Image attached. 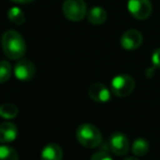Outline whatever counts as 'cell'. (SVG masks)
Returning a JSON list of instances; mask_svg holds the SVG:
<instances>
[{
  "instance_id": "1",
  "label": "cell",
  "mask_w": 160,
  "mask_h": 160,
  "mask_svg": "<svg viewBox=\"0 0 160 160\" xmlns=\"http://www.w3.org/2000/svg\"><path fill=\"white\" fill-rule=\"evenodd\" d=\"M1 47L4 55L11 60H19L26 51V44L22 35L17 31L9 30L1 36Z\"/></svg>"
},
{
  "instance_id": "2",
  "label": "cell",
  "mask_w": 160,
  "mask_h": 160,
  "mask_svg": "<svg viewBox=\"0 0 160 160\" xmlns=\"http://www.w3.org/2000/svg\"><path fill=\"white\" fill-rule=\"evenodd\" d=\"M76 138L81 145L86 148H95L100 145L102 141V136L98 128L89 123H84L78 128Z\"/></svg>"
},
{
  "instance_id": "3",
  "label": "cell",
  "mask_w": 160,
  "mask_h": 160,
  "mask_svg": "<svg viewBox=\"0 0 160 160\" xmlns=\"http://www.w3.org/2000/svg\"><path fill=\"white\" fill-rule=\"evenodd\" d=\"M64 17L73 22L82 21L87 12L84 0H65L62 6Z\"/></svg>"
},
{
  "instance_id": "4",
  "label": "cell",
  "mask_w": 160,
  "mask_h": 160,
  "mask_svg": "<svg viewBox=\"0 0 160 160\" xmlns=\"http://www.w3.org/2000/svg\"><path fill=\"white\" fill-rule=\"evenodd\" d=\"M135 88V82L132 76L128 74H120L112 78L111 91L118 97H127L133 93Z\"/></svg>"
},
{
  "instance_id": "5",
  "label": "cell",
  "mask_w": 160,
  "mask_h": 160,
  "mask_svg": "<svg viewBox=\"0 0 160 160\" xmlns=\"http://www.w3.org/2000/svg\"><path fill=\"white\" fill-rule=\"evenodd\" d=\"M128 9L137 20H146L152 14V7L149 0H128Z\"/></svg>"
},
{
  "instance_id": "6",
  "label": "cell",
  "mask_w": 160,
  "mask_h": 160,
  "mask_svg": "<svg viewBox=\"0 0 160 160\" xmlns=\"http://www.w3.org/2000/svg\"><path fill=\"white\" fill-rule=\"evenodd\" d=\"M108 147L110 152H113L117 156H123L128 154L130 149V142L128 137L122 133H113L108 139Z\"/></svg>"
},
{
  "instance_id": "7",
  "label": "cell",
  "mask_w": 160,
  "mask_h": 160,
  "mask_svg": "<svg viewBox=\"0 0 160 160\" xmlns=\"http://www.w3.org/2000/svg\"><path fill=\"white\" fill-rule=\"evenodd\" d=\"M143 44V35L137 30H128L121 37V46L127 50H133Z\"/></svg>"
},
{
  "instance_id": "8",
  "label": "cell",
  "mask_w": 160,
  "mask_h": 160,
  "mask_svg": "<svg viewBox=\"0 0 160 160\" xmlns=\"http://www.w3.org/2000/svg\"><path fill=\"white\" fill-rule=\"evenodd\" d=\"M35 71V65L28 60H20L14 67V75L19 81L32 80Z\"/></svg>"
},
{
  "instance_id": "9",
  "label": "cell",
  "mask_w": 160,
  "mask_h": 160,
  "mask_svg": "<svg viewBox=\"0 0 160 160\" xmlns=\"http://www.w3.org/2000/svg\"><path fill=\"white\" fill-rule=\"evenodd\" d=\"M88 96L96 102H107L110 99V91L101 83H94L88 88Z\"/></svg>"
},
{
  "instance_id": "10",
  "label": "cell",
  "mask_w": 160,
  "mask_h": 160,
  "mask_svg": "<svg viewBox=\"0 0 160 160\" xmlns=\"http://www.w3.org/2000/svg\"><path fill=\"white\" fill-rule=\"evenodd\" d=\"M18 136V128L12 122H3L0 124V143L8 144L15 141Z\"/></svg>"
},
{
  "instance_id": "11",
  "label": "cell",
  "mask_w": 160,
  "mask_h": 160,
  "mask_svg": "<svg viewBox=\"0 0 160 160\" xmlns=\"http://www.w3.org/2000/svg\"><path fill=\"white\" fill-rule=\"evenodd\" d=\"M63 152L58 144H47L40 152V160H62Z\"/></svg>"
},
{
  "instance_id": "12",
  "label": "cell",
  "mask_w": 160,
  "mask_h": 160,
  "mask_svg": "<svg viewBox=\"0 0 160 160\" xmlns=\"http://www.w3.org/2000/svg\"><path fill=\"white\" fill-rule=\"evenodd\" d=\"M87 19L94 25H101L107 20V12L101 7H94L87 13Z\"/></svg>"
},
{
  "instance_id": "13",
  "label": "cell",
  "mask_w": 160,
  "mask_h": 160,
  "mask_svg": "<svg viewBox=\"0 0 160 160\" xmlns=\"http://www.w3.org/2000/svg\"><path fill=\"white\" fill-rule=\"evenodd\" d=\"M149 150V143L144 138H137L132 145V152L135 156H145Z\"/></svg>"
},
{
  "instance_id": "14",
  "label": "cell",
  "mask_w": 160,
  "mask_h": 160,
  "mask_svg": "<svg viewBox=\"0 0 160 160\" xmlns=\"http://www.w3.org/2000/svg\"><path fill=\"white\" fill-rule=\"evenodd\" d=\"M18 112L19 109L13 103L6 102L0 106V117L3 119H14L18 116Z\"/></svg>"
},
{
  "instance_id": "15",
  "label": "cell",
  "mask_w": 160,
  "mask_h": 160,
  "mask_svg": "<svg viewBox=\"0 0 160 160\" xmlns=\"http://www.w3.org/2000/svg\"><path fill=\"white\" fill-rule=\"evenodd\" d=\"M8 18L12 23L17 25H22L25 22V14L18 7H13L8 11Z\"/></svg>"
},
{
  "instance_id": "16",
  "label": "cell",
  "mask_w": 160,
  "mask_h": 160,
  "mask_svg": "<svg viewBox=\"0 0 160 160\" xmlns=\"http://www.w3.org/2000/svg\"><path fill=\"white\" fill-rule=\"evenodd\" d=\"M0 160H19L17 150L10 146L1 145L0 146Z\"/></svg>"
},
{
  "instance_id": "17",
  "label": "cell",
  "mask_w": 160,
  "mask_h": 160,
  "mask_svg": "<svg viewBox=\"0 0 160 160\" xmlns=\"http://www.w3.org/2000/svg\"><path fill=\"white\" fill-rule=\"evenodd\" d=\"M12 74V68L11 64L7 61H0V84L6 83L9 81Z\"/></svg>"
},
{
  "instance_id": "18",
  "label": "cell",
  "mask_w": 160,
  "mask_h": 160,
  "mask_svg": "<svg viewBox=\"0 0 160 160\" xmlns=\"http://www.w3.org/2000/svg\"><path fill=\"white\" fill-rule=\"evenodd\" d=\"M91 160H113L111 158L108 152H95V154L92 156Z\"/></svg>"
},
{
  "instance_id": "19",
  "label": "cell",
  "mask_w": 160,
  "mask_h": 160,
  "mask_svg": "<svg viewBox=\"0 0 160 160\" xmlns=\"http://www.w3.org/2000/svg\"><path fill=\"white\" fill-rule=\"evenodd\" d=\"M152 61L154 67L160 68V48L154 51V53L152 56Z\"/></svg>"
},
{
  "instance_id": "20",
  "label": "cell",
  "mask_w": 160,
  "mask_h": 160,
  "mask_svg": "<svg viewBox=\"0 0 160 160\" xmlns=\"http://www.w3.org/2000/svg\"><path fill=\"white\" fill-rule=\"evenodd\" d=\"M12 2H15V3H30V2L34 1V0H10Z\"/></svg>"
},
{
  "instance_id": "21",
  "label": "cell",
  "mask_w": 160,
  "mask_h": 160,
  "mask_svg": "<svg viewBox=\"0 0 160 160\" xmlns=\"http://www.w3.org/2000/svg\"><path fill=\"white\" fill-rule=\"evenodd\" d=\"M124 160H138V159H136V158H133V157H128V158H125Z\"/></svg>"
}]
</instances>
